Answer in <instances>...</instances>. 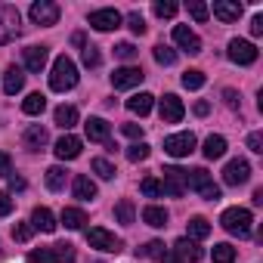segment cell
Segmentation results:
<instances>
[{
	"label": "cell",
	"mask_w": 263,
	"mask_h": 263,
	"mask_svg": "<svg viewBox=\"0 0 263 263\" xmlns=\"http://www.w3.org/2000/svg\"><path fill=\"white\" fill-rule=\"evenodd\" d=\"M74 84H78V65H74L68 56H59V59L53 62V68H50V90L65 93V90H71Z\"/></svg>",
	"instance_id": "1"
},
{
	"label": "cell",
	"mask_w": 263,
	"mask_h": 263,
	"mask_svg": "<svg viewBox=\"0 0 263 263\" xmlns=\"http://www.w3.org/2000/svg\"><path fill=\"white\" fill-rule=\"evenodd\" d=\"M186 189H195L204 201H220V186L211 180V174H208L204 167L186 171Z\"/></svg>",
	"instance_id": "2"
},
{
	"label": "cell",
	"mask_w": 263,
	"mask_h": 263,
	"mask_svg": "<svg viewBox=\"0 0 263 263\" xmlns=\"http://www.w3.org/2000/svg\"><path fill=\"white\" fill-rule=\"evenodd\" d=\"M220 223H223V229H226L229 235L248 238V235H251V223H254V217H251L248 208H229V211H223Z\"/></svg>",
	"instance_id": "3"
},
{
	"label": "cell",
	"mask_w": 263,
	"mask_h": 263,
	"mask_svg": "<svg viewBox=\"0 0 263 263\" xmlns=\"http://www.w3.org/2000/svg\"><path fill=\"white\" fill-rule=\"evenodd\" d=\"M28 263H74V248H71V245L37 248V251L28 254Z\"/></svg>",
	"instance_id": "4"
},
{
	"label": "cell",
	"mask_w": 263,
	"mask_h": 263,
	"mask_svg": "<svg viewBox=\"0 0 263 263\" xmlns=\"http://www.w3.org/2000/svg\"><path fill=\"white\" fill-rule=\"evenodd\" d=\"M19 34H22V16H19L16 7L4 4V7H0V44H10Z\"/></svg>",
	"instance_id": "5"
},
{
	"label": "cell",
	"mask_w": 263,
	"mask_h": 263,
	"mask_svg": "<svg viewBox=\"0 0 263 263\" xmlns=\"http://www.w3.org/2000/svg\"><path fill=\"white\" fill-rule=\"evenodd\" d=\"M87 241H90V248H96V251H105V254H118V251L124 248V241H121L115 232L102 229V226H93V229H87Z\"/></svg>",
	"instance_id": "6"
},
{
	"label": "cell",
	"mask_w": 263,
	"mask_h": 263,
	"mask_svg": "<svg viewBox=\"0 0 263 263\" xmlns=\"http://www.w3.org/2000/svg\"><path fill=\"white\" fill-rule=\"evenodd\" d=\"M28 16H31L34 25H56L59 22V7L53 4V0H34Z\"/></svg>",
	"instance_id": "7"
},
{
	"label": "cell",
	"mask_w": 263,
	"mask_h": 263,
	"mask_svg": "<svg viewBox=\"0 0 263 263\" xmlns=\"http://www.w3.org/2000/svg\"><path fill=\"white\" fill-rule=\"evenodd\" d=\"M161 174H164V180H161L164 195H171V198L186 195V171L183 167H164Z\"/></svg>",
	"instance_id": "8"
},
{
	"label": "cell",
	"mask_w": 263,
	"mask_h": 263,
	"mask_svg": "<svg viewBox=\"0 0 263 263\" xmlns=\"http://www.w3.org/2000/svg\"><path fill=\"white\" fill-rule=\"evenodd\" d=\"M251 180V164L245 158H232L226 167H223V183L226 186H241Z\"/></svg>",
	"instance_id": "9"
},
{
	"label": "cell",
	"mask_w": 263,
	"mask_h": 263,
	"mask_svg": "<svg viewBox=\"0 0 263 263\" xmlns=\"http://www.w3.org/2000/svg\"><path fill=\"white\" fill-rule=\"evenodd\" d=\"M143 78H146L143 68H137V65H124V68H118V71L111 74V87H115V90H130V87H137Z\"/></svg>",
	"instance_id": "10"
},
{
	"label": "cell",
	"mask_w": 263,
	"mask_h": 263,
	"mask_svg": "<svg viewBox=\"0 0 263 263\" xmlns=\"http://www.w3.org/2000/svg\"><path fill=\"white\" fill-rule=\"evenodd\" d=\"M229 59L235 62V65H251V62H257V47L251 44V41H229Z\"/></svg>",
	"instance_id": "11"
},
{
	"label": "cell",
	"mask_w": 263,
	"mask_h": 263,
	"mask_svg": "<svg viewBox=\"0 0 263 263\" xmlns=\"http://www.w3.org/2000/svg\"><path fill=\"white\" fill-rule=\"evenodd\" d=\"M158 111H161V121H164V124H180V121H183V115H186L183 99H180V96H174V93H167V96L161 99Z\"/></svg>",
	"instance_id": "12"
},
{
	"label": "cell",
	"mask_w": 263,
	"mask_h": 263,
	"mask_svg": "<svg viewBox=\"0 0 263 263\" xmlns=\"http://www.w3.org/2000/svg\"><path fill=\"white\" fill-rule=\"evenodd\" d=\"M192 149H195V137L192 134H174V137L164 140V152L174 155V158H186Z\"/></svg>",
	"instance_id": "13"
},
{
	"label": "cell",
	"mask_w": 263,
	"mask_h": 263,
	"mask_svg": "<svg viewBox=\"0 0 263 263\" xmlns=\"http://www.w3.org/2000/svg\"><path fill=\"white\" fill-rule=\"evenodd\" d=\"M118 25H121L118 10H93L90 13V28H96V31H115Z\"/></svg>",
	"instance_id": "14"
},
{
	"label": "cell",
	"mask_w": 263,
	"mask_h": 263,
	"mask_svg": "<svg viewBox=\"0 0 263 263\" xmlns=\"http://www.w3.org/2000/svg\"><path fill=\"white\" fill-rule=\"evenodd\" d=\"M174 41H177V47H183L189 56L201 53V37H198L189 25H177V28H174Z\"/></svg>",
	"instance_id": "15"
},
{
	"label": "cell",
	"mask_w": 263,
	"mask_h": 263,
	"mask_svg": "<svg viewBox=\"0 0 263 263\" xmlns=\"http://www.w3.org/2000/svg\"><path fill=\"white\" fill-rule=\"evenodd\" d=\"M81 149H84V143L78 140V137H71V134H65L62 140H56V158L59 161H74L78 155H81Z\"/></svg>",
	"instance_id": "16"
},
{
	"label": "cell",
	"mask_w": 263,
	"mask_h": 263,
	"mask_svg": "<svg viewBox=\"0 0 263 263\" xmlns=\"http://www.w3.org/2000/svg\"><path fill=\"white\" fill-rule=\"evenodd\" d=\"M171 251H174L183 263H198V260L204 257V251H201V248H198V241H192V238H180Z\"/></svg>",
	"instance_id": "17"
},
{
	"label": "cell",
	"mask_w": 263,
	"mask_h": 263,
	"mask_svg": "<svg viewBox=\"0 0 263 263\" xmlns=\"http://www.w3.org/2000/svg\"><path fill=\"white\" fill-rule=\"evenodd\" d=\"M84 130H87V140L90 143H108V134H111L108 121H102V118H87Z\"/></svg>",
	"instance_id": "18"
},
{
	"label": "cell",
	"mask_w": 263,
	"mask_h": 263,
	"mask_svg": "<svg viewBox=\"0 0 263 263\" xmlns=\"http://www.w3.org/2000/svg\"><path fill=\"white\" fill-rule=\"evenodd\" d=\"M214 16L220 22H238L241 4H235V0H214Z\"/></svg>",
	"instance_id": "19"
},
{
	"label": "cell",
	"mask_w": 263,
	"mask_h": 263,
	"mask_svg": "<svg viewBox=\"0 0 263 263\" xmlns=\"http://www.w3.org/2000/svg\"><path fill=\"white\" fill-rule=\"evenodd\" d=\"M47 143H50V134H47L44 124H31V127L25 130V146H28L31 152H41Z\"/></svg>",
	"instance_id": "20"
},
{
	"label": "cell",
	"mask_w": 263,
	"mask_h": 263,
	"mask_svg": "<svg viewBox=\"0 0 263 263\" xmlns=\"http://www.w3.org/2000/svg\"><path fill=\"white\" fill-rule=\"evenodd\" d=\"M47 56H50L47 47H28V50H25V68L34 71V74H41L44 65H47Z\"/></svg>",
	"instance_id": "21"
},
{
	"label": "cell",
	"mask_w": 263,
	"mask_h": 263,
	"mask_svg": "<svg viewBox=\"0 0 263 263\" xmlns=\"http://www.w3.org/2000/svg\"><path fill=\"white\" fill-rule=\"evenodd\" d=\"M31 229H41V232H56V217L50 208H34L31 211Z\"/></svg>",
	"instance_id": "22"
},
{
	"label": "cell",
	"mask_w": 263,
	"mask_h": 263,
	"mask_svg": "<svg viewBox=\"0 0 263 263\" xmlns=\"http://www.w3.org/2000/svg\"><path fill=\"white\" fill-rule=\"evenodd\" d=\"M22 87H25V74H22V68H19V65H10L7 74H4V93H7V96H16Z\"/></svg>",
	"instance_id": "23"
},
{
	"label": "cell",
	"mask_w": 263,
	"mask_h": 263,
	"mask_svg": "<svg viewBox=\"0 0 263 263\" xmlns=\"http://www.w3.org/2000/svg\"><path fill=\"white\" fill-rule=\"evenodd\" d=\"M71 189H74V198H81V201H93V198H96V183H93L90 177H84V174L74 177Z\"/></svg>",
	"instance_id": "24"
},
{
	"label": "cell",
	"mask_w": 263,
	"mask_h": 263,
	"mask_svg": "<svg viewBox=\"0 0 263 263\" xmlns=\"http://www.w3.org/2000/svg\"><path fill=\"white\" fill-rule=\"evenodd\" d=\"M152 102H155V96H152V93H137V96H130V99H127V108L134 111V115H140V118H143V115H149V111H152Z\"/></svg>",
	"instance_id": "25"
},
{
	"label": "cell",
	"mask_w": 263,
	"mask_h": 263,
	"mask_svg": "<svg viewBox=\"0 0 263 263\" xmlns=\"http://www.w3.org/2000/svg\"><path fill=\"white\" fill-rule=\"evenodd\" d=\"M186 238H192V241H201V238H208L211 235V223L204 220V217H192L189 223H186Z\"/></svg>",
	"instance_id": "26"
},
{
	"label": "cell",
	"mask_w": 263,
	"mask_h": 263,
	"mask_svg": "<svg viewBox=\"0 0 263 263\" xmlns=\"http://www.w3.org/2000/svg\"><path fill=\"white\" fill-rule=\"evenodd\" d=\"M201 152H204V158H211V161H214V158H223V155H226V140H223L220 134H214V137L204 140V149H201Z\"/></svg>",
	"instance_id": "27"
},
{
	"label": "cell",
	"mask_w": 263,
	"mask_h": 263,
	"mask_svg": "<svg viewBox=\"0 0 263 263\" xmlns=\"http://www.w3.org/2000/svg\"><path fill=\"white\" fill-rule=\"evenodd\" d=\"M143 223H149V226L161 229V226H167V211H164V208H158V204H149V208L143 211Z\"/></svg>",
	"instance_id": "28"
},
{
	"label": "cell",
	"mask_w": 263,
	"mask_h": 263,
	"mask_svg": "<svg viewBox=\"0 0 263 263\" xmlns=\"http://www.w3.org/2000/svg\"><path fill=\"white\" fill-rule=\"evenodd\" d=\"M56 124H59L62 130H71V127L78 124V108H74V105H59V108H56Z\"/></svg>",
	"instance_id": "29"
},
{
	"label": "cell",
	"mask_w": 263,
	"mask_h": 263,
	"mask_svg": "<svg viewBox=\"0 0 263 263\" xmlns=\"http://www.w3.org/2000/svg\"><path fill=\"white\" fill-rule=\"evenodd\" d=\"M62 223H65V229H84L87 214L78 211V208H65V211H62Z\"/></svg>",
	"instance_id": "30"
},
{
	"label": "cell",
	"mask_w": 263,
	"mask_h": 263,
	"mask_svg": "<svg viewBox=\"0 0 263 263\" xmlns=\"http://www.w3.org/2000/svg\"><path fill=\"white\" fill-rule=\"evenodd\" d=\"M115 217H118V223L130 226V223H134V217H137V211H134V201H130V198L118 201V204H115Z\"/></svg>",
	"instance_id": "31"
},
{
	"label": "cell",
	"mask_w": 263,
	"mask_h": 263,
	"mask_svg": "<svg viewBox=\"0 0 263 263\" xmlns=\"http://www.w3.org/2000/svg\"><path fill=\"white\" fill-rule=\"evenodd\" d=\"M44 108H47V96H44V93H31V96L22 102V111H25V115H41Z\"/></svg>",
	"instance_id": "32"
},
{
	"label": "cell",
	"mask_w": 263,
	"mask_h": 263,
	"mask_svg": "<svg viewBox=\"0 0 263 263\" xmlns=\"http://www.w3.org/2000/svg\"><path fill=\"white\" fill-rule=\"evenodd\" d=\"M47 189H50V192H59V189H65V171H62L59 164L47 171Z\"/></svg>",
	"instance_id": "33"
},
{
	"label": "cell",
	"mask_w": 263,
	"mask_h": 263,
	"mask_svg": "<svg viewBox=\"0 0 263 263\" xmlns=\"http://www.w3.org/2000/svg\"><path fill=\"white\" fill-rule=\"evenodd\" d=\"M183 87H186V90H201V87H204V71H198V68L183 71Z\"/></svg>",
	"instance_id": "34"
},
{
	"label": "cell",
	"mask_w": 263,
	"mask_h": 263,
	"mask_svg": "<svg viewBox=\"0 0 263 263\" xmlns=\"http://www.w3.org/2000/svg\"><path fill=\"white\" fill-rule=\"evenodd\" d=\"M152 10H155V16H158V19H174L180 7L174 4V0H155V7H152Z\"/></svg>",
	"instance_id": "35"
},
{
	"label": "cell",
	"mask_w": 263,
	"mask_h": 263,
	"mask_svg": "<svg viewBox=\"0 0 263 263\" xmlns=\"http://www.w3.org/2000/svg\"><path fill=\"white\" fill-rule=\"evenodd\" d=\"M140 189H143V195H146V198H161V195H164L161 180H155V177H146V180L140 183Z\"/></svg>",
	"instance_id": "36"
},
{
	"label": "cell",
	"mask_w": 263,
	"mask_h": 263,
	"mask_svg": "<svg viewBox=\"0 0 263 263\" xmlns=\"http://www.w3.org/2000/svg\"><path fill=\"white\" fill-rule=\"evenodd\" d=\"M232 260H235V248L232 245H226V241L214 245V263H232Z\"/></svg>",
	"instance_id": "37"
},
{
	"label": "cell",
	"mask_w": 263,
	"mask_h": 263,
	"mask_svg": "<svg viewBox=\"0 0 263 263\" xmlns=\"http://www.w3.org/2000/svg\"><path fill=\"white\" fill-rule=\"evenodd\" d=\"M90 167H93V174H99L102 180H111V177L118 174V171H115V164H111V161H105V158H93V164H90Z\"/></svg>",
	"instance_id": "38"
},
{
	"label": "cell",
	"mask_w": 263,
	"mask_h": 263,
	"mask_svg": "<svg viewBox=\"0 0 263 263\" xmlns=\"http://www.w3.org/2000/svg\"><path fill=\"white\" fill-rule=\"evenodd\" d=\"M124 155H127V161H134V164H137V161H146V158H149V146H146V143H134V146H127Z\"/></svg>",
	"instance_id": "39"
},
{
	"label": "cell",
	"mask_w": 263,
	"mask_h": 263,
	"mask_svg": "<svg viewBox=\"0 0 263 263\" xmlns=\"http://www.w3.org/2000/svg\"><path fill=\"white\" fill-rule=\"evenodd\" d=\"M189 16L195 19V22H208V16H211V10H208V4H201V0H189Z\"/></svg>",
	"instance_id": "40"
},
{
	"label": "cell",
	"mask_w": 263,
	"mask_h": 263,
	"mask_svg": "<svg viewBox=\"0 0 263 263\" xmlns=\"http://www.w3.org/2000/svg\"><path fill=\"white\" fill-rule=\"evenodd\" d=\"M155 62H158V65H174V62H177V50L158 44V47H155Z\"/></svg>",
	"instance_id": "41"
},
{
	"label": "cell",
	"mask_w": 263,
	"mask_h": 263,
	"mask_svg": "<svg viewBox=\"0 0 263 263\" xmlns=\"http://www.w3.org/2000/svg\"><path fill=\"white\" fill-rule=\"evenodd\" d=\"M81 59H84V65H87V68H99V62H102L99 47H84V50H81Z\"/></svg>",
	"instance_id": "42"
},
{
	"label": "cell",
	"mask_w": 263,
	"mask_h": 263,
	"mask_svg": "<svg viewBox=\"0 0 263 263\" xmlns=\"http://www.w3.org/2000/svg\"><path fill=\"white\" fill-rule=\"evenodd\" d=\"M140 254H143V257H155V260H161V257H164V245H161V241H149V245L140 248Z\"/></svg>",
	"instance_id": "43"
},
{
	"label": "cell",
	"mask_w": 263,
	"mask_h": 263,
	"mask_svg": "<svg viewBox=\"0 0 263 263\" xmlns=\"http://www.w3.org/2000/svg\"><path fill=\"white\" fill-rule=\"evenodd\" d=\"M127 25H130V31H134V34H146V19L140 13H130L127 16Z\"/></svg>",
	"instance_id": "44"
},
{
	"label": "cell",
	"mask_w": 263,
	"mask_h": 263,
	"mask_svg": "<svg viewBox=\"0 0 263 263\" xmlns=\"http://www.w3.org/2000/svg\"><path fill=\"white\" fill-rule=\"evenodd\" d=\"M31 232H34L31 223H16V226H13V238H16V241H28Z\"/></svg>",
	"instance_id": "45"
},
{
	"label": "cell",
	"mask_w": 263,
	"mask_h": 263,
	"mask_svg": "<svg viewBox=\"0 0 263 263\" xmlns=\"http://www.w3.org/2000/svg\"><path fill=\"white\" fill-rule=\"evenodd\" d=\"M137 53H140V50H137L134 44H118V47H115V56H121V59H134Z\"/></svg>",
	"instance_id": "46"
},
{
	"label": "cell",
	"mask_w": 263,
	"mask_h": 263,
	"mask_svg": "<svg viewBox=\"0 0 263 263\" xmlns=\"http://www.w3.org/2000/svg\"><path fill=\"white\" fill-rule=\"evenodd\" d=\"M121 130H124V137H130V140H140L143 137V124H124Z\"/></svg>",
	"instance_id": "47"
},
{
	"label": "cell",
	"mask_w": 263,
	"mask_h": 263,
	"mask_svg": "<svg viewBox=\"0 0 263 263\" xmlns=\"http://www.w3.org/2000/svg\"><path fill=\"white\" fill-rule=\"evenodd\" d=\"M13 214V198L7 192H0V217H10Z\"/></svg>",
	"instance_id": "48"
},
{
	"label": "cell",
	"mask_w": 263,
	"mask_h": 263,
	"mask_svg": "<svg viewBox=\"0 0 263 263\" xmlns=\"http://www.w3.org/2000/svg\"><path fill=\"white\" fill-rule=\"evenodd\" d=\"M248 149L260 155V152H263V134H251V137H248Z\"/></svg>",
	"instance_id": "49"
},
{
	"label": "cell",
	"mask_w": 263,
	"mask_h": 263,
	"mask_svg": "<svg viewBox=\"0 0 263 263\" xmlns=\"http://www.w3.org/2000/svg\"><path fill=\"white\" fill-rule=\"evenodd\" d=\"M10 164H13V161H10V155H7V152H0V177H10V174H13V171H10Z\"/></svg>",
	"instance_id": "50"
},
{
	"label": "cell",
	"mask_w": 263,
	"mask_h": 263,
	"mask_svg": "<svg viewBox=\"0 0 263 263\" xmlns=\"http://www.w3.org/2000/svg\"><path fill=\"white\" fill-rule=\"evenodd\" d=\"M251 34H254V37H257V34H263V16H260V13L251 19Z\"/></svg>",
	"instance_id": "51"
},
{
	"label": "cell",
	"mask_w": 263,
	"mask_h": 263,
	"mask_svg": "<svg viewBox=\"0 0 263 263\" xmlns=\"http://www.w3.org/2000/svg\"><path fill=\"white\" fill-rule=\"evenodd\" d=\"M7 180H10V189H13V192H22V189H25V180H22V177H16V174H10Z\"/></svg>",
	"instance_id": "52"
},
{
	"label": "cell",
	"mask_w": 263,
	"mask_h": 263,
	"mask_svg": "<svg viewBox=\"0 0 263 263\" xmlns=\"http://www.w3.org/2000/svg\"><path fill=\"white\" fill-rule=\"evenodd\" d=\"M223 96H226V105L229 108H238V93L235 90H223Z\"/></svg>",
	"instance_id": "53"
},
{
	"label": "cell",
	"mask_w": 263,
	"mask_h": 263,
	"mask_svg": "<svg viewBox=\"0 0 263 263\" xmlns=\"http://www.w3.org/2000/svg\"><path fill=\"white\" fill-rule=\"evenodd\" d=\"M161 263H183V260H180V257H177L174 251H164V257H161Z\"/></svg>",
	"instance_id": "54"
},
{
	"label": "cell",
	"mask_w": 263,
	"mask_h": 263,
	"mask_svg": "<svg viewBox=\"0 0 263 263\" xmlns=\"http://www.w3.org/2000/svg\"><path fill=\"white\" fill-rule=\"evenodd\" d=\"M208 111H211V105H208V102H195V115H201V118H204Z\"/></svg>",
	"instance_id": "55"
}]
</instances>
